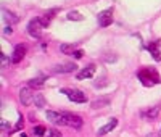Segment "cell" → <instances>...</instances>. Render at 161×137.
<instances>
[{
  "label": "cell",
  "mask_w": 161,
  "mask_h": 137,
  "mask_svg": "<svg viewBox=\"0 0 161 137\" xmlns=\"http://www.w3.org/2000/svg\"><path fill=\"white\" fill-rule=\"evenodd\" d=\"M137 78L142 81V84H144L145 87H150V86H155V84H159L161 82V78L158 74V71L155 68H142L137 71Z\"/></svg>",
  "instance_id": "6da1fadb"
},
{
  "label": "cell",
  "mask_w": 161,
  "mask_h": 137,
  "mask_svg": "<svg viewBox=\"0 0 161 137\" xmlns=\"http://www.w3.org/2000/svg\"><path fill=\"white\" fill-rule=\"evenodd\" d=\"M61 92L68 95V98L71 102H76V103H86L87 102L86 94H82L78 89H61Z\"/></svg>",
  "instance_id": "7a4b0ae2"
},
{
  "label": "cell",
  "mask_w": 161,
  "mask_h": 137,
  "mask_svg": "<svg viewBox=\"0 0 161 137\" xmlns=\"http://www.w3.org/2000/svg\"><path fill=\"white\" fill-rule=\"evenodd\" d=\"M63 118H64V124H66V126L74 127V129H81V127H82V120H81L79 115L64 111V113H63Z\"/></svg>",
  "instance_id": "3957f363"
},
{
  "label": "cell",
  "mask_w": 161,
  "mask_h": 137,
  "mask_svg": "<svg viewBox=\"0 0 161 137\" xmlns=\"http://www.w3.org/2000/svg\"><path fill=\"white\" fill-rule=\"evenodd\" d=\"M27 32H29V35L34 39H39L42 35V24L39 23V18L31 20V23L27 24Z\"/></svg>",
  "instance_id": "277c9868"
},
{
  "label": "cell",
  "mask_w": 161,
  "mask_h": 137,
  "mask_svg": "<svg viewBox=\"0 0 161 137\" xmlns=\"http://www.w3.org/2000/svg\"><path fill=\"white\" fill-rule=\"evenodd\" d=\"M113 23V10L108 8V10H103L100 15H98V24L102 27H107Z\"/></svg>",
  "instance_id": "5b68a950"
},
{
  "label": "cell",
  "mask_w": 161,
  "mask_h": 137,
  "mask_svg": "<svg viewBox=\"0 0 161 137\" xmlns=\"http://www.w3.org/2000/svg\"><path fill=\"white\" fill-rule=\"evenodd\" d=\"M24 55H26V47L23 44H20V45H16L15 47V50H13V53H12V58H10V61L12 63H20L23 58H24Z\"/></svg>",
  "instance_id": "8992f818"
},
{
  "label": "cell",
  "mask_w": 161,
  "mask_h": 137,
  "mask_svg": "<svg viewBox=\"0 0 161 137\" xmlns=\"http://www.w3.org/2000/svg\"><path fill=\"white\" fill-rule=\"evenodd\" d=\"M47 115V118H49V121H52L53 124H56V126H66L64 124V118H63V113H56V111H47L45 113Z\"/></svg>",
  "instance_id": "52a82bcc"
},
{
  "label": "cell",
  "mask_w": 161,
  "mask_h": 137,
  "mask_svg": "<svg viewBox=\"0 0 161 137\" xmlns=\"http://www.w3.org/2000/svg\"><path fill=\"white\" fill-rule=\"evenodd\" d=\"M76 66L74 63H61V65H55L53 66V71L55 73H61V74H66V73H73L76 71Z\"/></svg>",
  "instance_id": "ba28073f"
},
{
  "label": "cell",
  "mask_w": 161,
  "mask_h": 137,
  "mask_svg": "<svg viewBox=\"0 0 161 137\" xmlns=\"http://www.w3.org/2000/svg\"><path fill=\"white\" fill-rule=\"evenodd\" d=\"M20 100L23 102V105H29L34 100V94L29 90V87H23L20 90Z\"/></svg>",
  "instance_id": "9c48e42d"
},
{
  "label": "cell",
  "mask_w": 161,
  "mask_h": 137,
  "mask_svg": "<svg viewBox=\"0 0 161 137\" xmlns=\"http://www.w3.org/2000/svg\"><path fill=\"white\" fill-rule=\"evenodd\" d=\"M159 45H161V40H155V42H150V44H148V50H150L151 55H153V58H155L156 61H161Z\"/></svg>",
  "instance_id": "30bf717a"
},
{
  "label": "cell",
  "mask_w": 161,
  "mask_h": 137,
  "mask_svg": "<svg viewBox=\"0 0 161 137\" xmlns=\"http://www.w3.org/2000/svg\"><path fill=\"white\" fill-rule=\"evenodd\" d=\"M93 73H95V65H89L84 69H81L78 73V79H86V78H92Z\"/></svg>",
  "instance_id": "8fae6325"
},
{
  "label": "cell",
  "mask_w": 161,
  "mask_h": 137,
  "mask_svg": "<svg viewBox=\"0 0 161 137\" xmlns=\"http://www.w3.org/2000/svg\"><path fill=\"white\" fill-rule=\"evenodd\" d=\"M118 126V120H116V118H113V120L107 124V126H103V127H100V129H98V134L100 135H105V134H108L110 131H113V129H115V127Z\"/></svg>",
  "instance_id": "7c38bea8"
},
{
  "label": "cell",
  "mask_w": 161,
  "mask_h": 137,
  "mask_svg": "<svg viewBox=\"0 0 161 137\" xmlns=\"http://www.w3.org/2000/svg\"><path fill=\"white\" fill-rule=\"evenodd\" d=\"M2 13H3V20H5V21H10V23H18V21H20V18H18L16 15H13L12 12L5 10V8L2 10Z\"/></svg>",
  "instance_id": "4fadbf2b"
},
{
  "label": "cell",
  "mask_w": 161,
  "mask_h": 137,
  "mask_svg": "<svg viewBox=\"0 0 161 137\" xmlns=\"http://www.w3.org/2000/svg\"><path fill=\"white\" fill-rule=\"evenodd\" d=\"M107 105H110V98H98V100H93V102H92V108L93 110L103 108V106H107Z\"/></svg>",
  "instance_id": "5bb4252c"
},
{
  "label": "cell",
  "mask_w": 161,
  "mask_h": 137,
  "mask_svg": "<svg viewBox=\"0 0 161 137\" xmlns=\"http://www.w3.org/2000/svg\"><path fill=\"white\" fill-rule=\"evenodd\" d=\"M159 106H153V108H150L148 110V111L145 113V116H147V120H156V118H158V115H159Z\"/></svg>",
  "instance_id": "9a60e30c"
},
{
  "label": "cell",
  "mask_w": 161,
  "mask_h": 137,
  "mask_svg": "<svg viewBox=\"0 0 161 137\" xmlns=\"http://www.w3.org/2000/svg\"><path fill=\"white\" fill-rule=\"evenodd\" d=\"M60 50H61V53H64V55H73L76 50H74V45H71V44H63V45H60Z\"/></svg>",
  "instance_id": "2e32d148"
},
{
  "label": "cell",
  "mask_w": 161,
  "mask_h": 137,
  "mask_svg": "<svg viewBox=\"0 0 161 137\" xmlns=\"http://www.w3.org/2000/svg\"><path fill=\"white\" fill-rule=\"evenodd\" d=\"M34 102H36L37 108H44L45 106V98H44L42 94H34Z\"/></svg>",
  "instance_id": "e0dca14e"
},
{
  "label": "cell",
  "mask_w": 161,
  "mask_h": 137,
  "mask_svg": "<svg viewBox=\"0 0 161 137\" xmlns=\"http://www.w3.org/2000/svg\"><path fill=\"white\" fill-rule=\"evenodd\" d=\"M68 20H71V21H82L84 16L79 12H69L68 13Z\"/></svg>",
  "instance_id": "ac0fdd59"
},
{
  "label": "cell",
  "mask_w": 161,
  "mask_h": 137,
  "mask_svg": "<svg viewBox=\"0 0 161 137\" xmlns=\"http://www.w3.org/2000/svg\"><path fill=\"white\" fill-rule=\"evenodd\" d=\"M50 21H52V18L49 16V15H42V16H39V23L42 24V27H47V26H49L50 24Z\"/></svg>",
  "instance_id": "d6986e66"
},
{
  "label": "cell",
  "mask_w": 161,
  "mask_h": 137,
  "mask_svg": "<svg viewBox=\"0 0 161 137\" xmlns=\"http://www.w3.org/2000/svg\"><path fill=\"white\" fill-rule=\"evenodd\" d=\"M44 132H47L44 126H36L34 129H32V134H34V135H37V137H42V135H44Z\"/></svg>",
  "instance_id": "ffe728a7"
},
{
  "label": "cell",
  "mask_w": 161,
  "mask_h": 137,
  "mask_svg": "<svg viewBox=\"0 0 161 137\" xmlns=\"http://www.w3.org/2000/svg\"><path fill=\"white\" fill-rule=\"evenodd\" d=\"M44 86V79H31L29 81V87H42Z\"/></svg>",
  "instance_id": "44dd1931"
},
{
  "label": "cell",
  "mask_w": 161,
  "mask_h": 137,
  "mask_svg": "<svg viewBox=\"0 0 161 137\" xmlns=\"http://www.w3.org/2000/svg\"><path fill=\"white\" fill-rule=\"evenodd\" d=\"M47 137H61V132L56 131V129H50V131H49V135H47Z\"/></svg>",
  "instance_id": "7402d4cb"
},
{
  "label": "cell",
  "mask_w": 161,
  "mask_h": 137,
  "mask_svg": "<svg viewBox=\"0 0 161 137\" xmlns=\"http://www.w3.org/2000/svg\"><path fill=\"white\" fill-rule=\"evenodd\" d=\"M2 131H3V132H7V134H12V132H10V126L7 124V121H5V120H2Z\"/></svg>",
  "instance_id": "603a6c76"
},
{
  "label": "cell",
  "mask_w": 161,
  "mask_h": 137,
  "mask_svg": "<svg viewBox=\"0 0 161 137\" xmlns=\"http://www.w3.org/2000/svg\"><path fill=\"white\" fill-rule=\"evenodd\" d=\"M73 57H74L76 60H81V58L84 57V52H82V50H76V52L73 53Z\"/></svg>",
  "instance_id": "cb8c5ba5"
},
{
  "label": "cell",
  "mask_w": 161,
  "mask_h": 137,
  "mask_svg": "<svg viewBox=\"0 0 161 137\" xmlns=\"http://www.w3.org/2000/svg\"><path fill=\"white\" fill-rule=\"evenodd\" d=\"M23 126H24V123H23V118H20V121H18V123H16V126H15V131H20Z\"/></svg>",
  "instance_id": "d4e9b609"
},
{
  "label": "cell",
  "mask_w": 161,
  "mask_h": 137,
  "mask_svg": "<svg viewBox=\"0 0 161 137\" xmlns=\"http://www.w3.org/2000/svg\"><path fill=\"white\" fill-rule=\"evenodd\" d=\"M3 34H5V35H7V34H12V26H7L5 31H3Z\"/></svg>",
  "instance_id": "484cf974"
},
{
  "label": "cell",
  "mask_w": 161,
  "mask_h": 137,
  "mask_svg": "<svg viewBox=\"0 0 161 137\" xmlns=\"http://www.w3.org/2000/svg\"><path fill=\"white\" fill-rule=\"evenodd\" d=\"M21 137H27V135H24V134H23V135H21Z\"/></svg>",
  "instance_id": "4316f807"
}]
</instances>
